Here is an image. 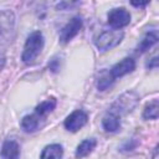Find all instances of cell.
Segmentation results:
<instances>
[{"label":"cell","mask_w":159,"mask_h":159,"mask_svg":"<svg viewBox=\"0 0 159 159\" xmlns=\"http://www.w3.org/2000/svg\"><path fill=\"white\" fill-rule=\"evenodd\" d=\"M42 48H43V36L41 31H34L32 34L29 35L24 45V51L21 55L22 62L27 65L32 63L37 58Z\"/></svg>","instance_id":"1"},{"label":"cell","mask_w":159,"mask_h":159,"mask_svg":"<svg viewBox=\"0 0 159 159\" xmlns=\"http://www.w3.org/2000/svg\"><path fill=\"white\" fill-rule=\"evenodd\" d=\"M139 102V94L135 91H127L123 94H120L116 102L109 108V112L120 117L129 112H132Z\"/></svg>","instance_id":"2"},{"label":"cell","mask_w":159,"mask_h":159,"mask_svg":"<svg viewBox=\"0 0 159 159\" xmlns=\"http://www.w3.org/2000/svg\"><path fill=\"white\" fill-rule=\"evenodd\" d=\"M123 37L124 32L122 30H106L96 37L94 43L99 51H107L119 45Z\"/></svg>","instance_id":"3"},{"label":"cell","mask_w":159,"mask_h":159,"mask_svg":"<svg viewBox=\"0 0 159 159\" xmlns=\"http://www.w3.org/2000/svg\"><path fill=\"white\" fill-rule=\"evenodd\" d=\"M108 24L114 30H119L130 22V14L124 7H116L108 12Z\"/></svg>","instance_id":"4"},{"label":"cell","mask_w":159,"mask_h":159,"mask_svg":"<svg viewBox=\"0 0 159 159\" xmlns=\"http://www.w3.org/2000/svg\"><path fill=\"white\" fill-rule=\"evenodd\" d=\"M82 29V20L78 16L72 17L61 30L60 32V42L62 43H67L70 42Z\"/></svg>","instance_id":"5"},{"label":"cell","mask_w":159,"mask_h":159,"mask_svg":"<svg viewBox=\"0 0 159 159\" xmlns=\"http://www.w3.org/2000/svg\"><path fill=\"white\" fill-rule=\"evenodd\" d=\"M88 120V116L84 111L82 109H77L73 111L66 119H65V128L70 132H77L80 130Z\"/></svg>","instance_id":"6"},{"label":"cell","mask_w":159,"mask_h":159,"mask_svg":"<svg viewBox=\"0 0 159 159\" xmlns=\"http://www.w3.org/2000/svg\"><path fill=\"white\" fill-rule=\"evenodd\" d=\"M134 68H135V62H134V60L130 58V57H125V58H123L122 61L117 62V63L109 70V73H111V76L116 80V78H118V77H123L124 75L133 72Z\"/></svg>","instance_id":"7"},{"label":"cell","mask_w":159,"mask_h":159,"mask_svg":"<svg viewBox=\"0 0 159 159\" xmlns=\"http://www.w3.org/2000/svg\"><path fill=\"white\" fill-rule=\"evenodd\" d=\"M2 159H19L20 158V145L14 139H6L1 147Z\"/></svg>","instance_id":"8"},{"label":"cell","mask_w":159,"mask_h":159,"mask_svg":"<svg viewBox=\"0 0 159 159\" xmlns=\"http://www.w3.org/2000/svg\"><path fill=\"white\" fill-rule=\"evenodd\" d=\"M41 119H43V118L40 117L39 114H36L35 112L32 114H27L21 119V128L26 133H32V132L37 130V128L40 127Z\"/></svg>","instance_id":"9"},{"label":"cell","mask_w":159,"mask_h":159,"mask_svg":"<svg viewBox=\"0 0 159 159\" xmlns=\"http://www.w3.org/2000/svg\"><path fill=\"white\" fill-rule=\"evenodd\" d=\"M102 125H103V129L108 133H114L119 129L120 127V117L108 112L103 119H102Z\"/></svg>","instance_id":"10"},{"label":"cell","mask_w":159,"mask_h":159,"mask_svg":"<svg viewBox=\"0 0 159 159\" xmlns=\"http://www.w3.org/2000/svg\"><path fill=\"white\" fill-rule=\"evenodd\" d=\"M97 145V140L94 138H88V139H84L83 142H81L78 145H77V149H76V158L78 159H82L84 157H87L89 153H92V150L96 148Z\"/></svg>","instance_id":"11"},{"label":"cell","mask_w":159,"mask_h":159,"mask_svg":"<svg viewBox=\"0 0 159 159\" xmlns=\"http://www.w3.org/2000/svg\"><path fill=\"white\" fill-rule=\"evenodd\" d=\"M158 41V32L154 30V31H149L144 35V37L140 40V42L138 43L137 46V52L138 53H143L145 52L147 50H149L154 43H157Z\"/></svg>","instance_id":"12"},{"label":"cell","mask_w":159,"mask_h":159,"mask_svg":"<svg viewBox=\"0 0 159 159\" xmlns=\"http://www.w3.org/2000/svg\"><path fill=\"white\" fill-rule=\"evenodd\" d=\"M63 154V148L60 144H50L46 145L40 155V159H61Z\"/></svg>","instance_id":"13"},{"label":"cell","mask_w":159,"mask_h":159,"mask_svg":"<svg viewBox=\"0 0 159 159\" xmlns=\"http://www.w3.org/2000/svg\"><path fill=\"white\" fill-rule=\"evenodd\" d=\"M56 104H57V102H56V99H55L53 97L47 98L46 101H43V102H41L40 104L36 106V108H35V113L39 114L40 117L45 118L48 113H51V112L56 108Z\"/></svg>","instance_id":"14"},{"label":"cell","mask_w":159,"mask_h":159,"mask_svg":"<svg viewBox=\"0 0 159 159\" xmlns=\"http://www.w3.org/2000/svg\"><path fill=\"white\" fill-rule=\"evenodd\" d=\"M14 25V15L11 11H0V35L11 31Z\"/></svg>","instance_id":"15"},{"label":"cell","mask_w":159,"mask_h":159,"mask_svg":"<svg viewBox=\"0 0 159 159\" xmlns=\"http://www.w3.org/2000/svg\"><path fill=\"white\" fill-rule=\"evenodd\" d=\"M158 114H159V101L154 98L149 103L145 104L144 111H143V118L144 119H158Z\"/></svg>","instance_id":"16"},{"label":"cell","mask_w":159,"mask_h":159,"mask_svg":"<svg viewBox=\"0 0 159 159\" xmlns=\"http://www.w3.org/2000/svg\"><path fill=\"white\" fill-rule=\"evenodd\" d=\"M114 78L111 76L109 71H103L98 78V82H97V88L99 91H106L108 89L113 83H114Z\"/></svg>","instance_id":"17"},{"label":"cell","mask_w":159,"mask_h":159,"mask_svg":"<svg viewBox=\"0 0 159 159\" xmlns=\"http://www.w3.org/2000/svg\"><path fill=\"white\" fill-rule=\"evenodd\" d=\"M48 70H51L52 72H57L60 70V60L57 57H53L48 62Z\"/></svg>","instance_id":"18"},{"label":"cell","mask_w":159,"mask_h":159,"mask_svg":"<svg viewBox=\"0 0 159 159\" xmlns=\"http://www.w3.org/2000/svg\"><path fill=\"white\" fill-rule=\"evenodd\" d=\"M135 145H137V142H135L134 139H132V140H130V143H129V142H127V143L123 145L122 150H124V152H129V150H133V149L135 148Z\"/></svg>","instance_id":"19"},{"label":"cell","mask_w":159,"mask_h":159,"mask_svg":"<svg viewBox=\"0 0 159 159\" xmlns=\"http://www.w3.org/2000/svg\"><path fill=\"white\" fill-rule=\"evenodd\" d=\"M147 67L148 68H157L158 67V57L154 56L153 58H150V61L147 63Z\"/></svg>","instance_id":"20"},{"label":"cell","mask_w":159,"mask_h":159,"mask_svg":"<svg viewBox=\"0 0 159 159\" xmlns=\"http://www.w3.org/2000/svg\"><path fill=\"white\" fill-rule=\"evenodd\" d=\"M148 2H132L133 6H137V7H140V6H145Z\"/></svg>","instance_id":"21"},{"label":"cell","mask_w":159,"mask_h":159,"mask_svg":"<svg viewBox=\"0 0 159 159\" xmlns=\"http://www.w3.org/2000/svg\"><path fill=\"white\" fill-rule=\"evenodd\" d=\"M152 159H158V147H155L154 153H153V158Z\"/></svg>","instance_id":"22"}]
</instances>
